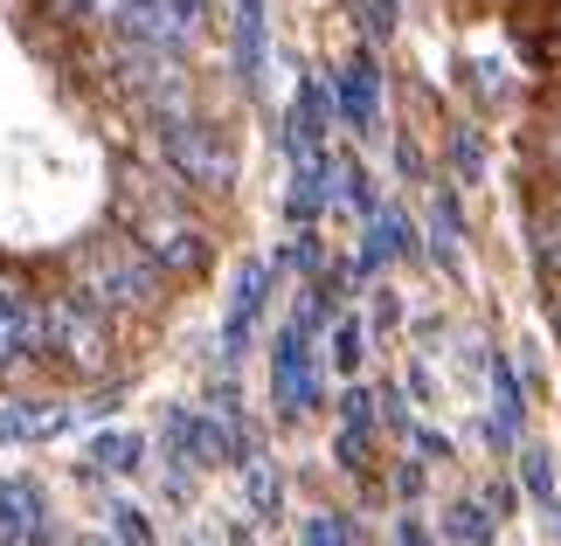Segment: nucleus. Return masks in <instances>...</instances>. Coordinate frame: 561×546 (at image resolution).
Instances as JSON below:
<instances>
[{
    "label": "nucleus",
    "instance_id": "30",
    "mask_svg": "<svg viewBox=\"0 0 561 546\" xmlns=\"http://www.w3.org/2000/svg\"><path fill=\"white\" fill-rule=\"evenodd\" d=\"M409 443H416L423 456H450V443H444L437 429H423V422H409Z\"/></svg>",
    "mask_w": 561,
    "mask_h": 546
},
{
    "label": "nucleus",
    "instance_id": "36",
    "mask_svg": "<svg viewBox=\"0 0 561 546\" xmlns=\"http://www.w3.org/2000/svg\"><path fill=\"white\" fill-rule=\"evenodd\" d=\"M83 546H118V539H83Z\"/></svg>",
    "mask_w": 561,
    "mask_h": 546
},
{
    "label": "nucleus",
    "instance_id": "25",
    "mask_svg": "<svg viewBox=\"0 0 561 546\" xmlns=\"http://www.w3.org/2000/svg\"><path fill=\"white\" fill-rule=\"evenodd\" d=\"M298 539H306V546H347V519H340V512H312L306 526H298Z\"/></svg>",
    "mask_w": 561,
    "mask_h": 546
},
{
    "label": "nucleus",
    "instance_id": "37",
    "mask_svg": "<svg viewBox=\"0 0 561 546\" xmlns=\"http://www.w3.org/2000/svg\"><path fill=\"white\" fill-rule=\"evenodd\" d=\"M554 28H561V8H554Z\"/></svg>",
    "mask_w": 561,
    "mask_h": 546
},
{
    "label": "nucleus",
    "instance_id": "34",
    "mask_svg": "<svg viewBox=\"0 0 561 546\" xmlns=\"http://www.w3.org/2000/svg\"><path fill=\"white\" fill-rule=\"evenodd\" d=\"M548 325H554V339H561V277H548Z\"/></svg>",
    "mask_w": 561,
    "mask_h": 546
},
{
    "label": "nucleus",
    "instance_id": "28",
    "mask_svg": "<svg viewBox=\"0 0 561 546\" xmlns=\"http://www.w3.org/2000/svg\"><path fill=\"white\" fill-rule=\"evenodd\" d=\"M396 14H402V0H368V35L388 42V35H396Z\"/></svg>",
    "mask_w": 561,
    "mask_h": 546
},
{
    "label": "nucleus",
    "instance_id": "14",
    "mask_svg": "<svg viewBox=\"0 0 561 546\" xmlns=\"http://www.w3.org/2000/svg\"><path fill=\"white\" fill-rule=\"evenodd\" d=\"M35 526H42V498L28 485H14V477H0V546L28 539Z\"/></svg>",
    "mask_w": 561,
    "mask_h": 546
},
{
    "label": "nucleus",
    "instance_id": "3",
    "mask_svg": "<svg viewBox=\"0 0 561 546\" xmlns=\"http://www.w3.org/2000/svg\"><path fill=\"white\" fill-rule=\"evenodd\" d=\"M160 152H167V166H174V181H187V187H208V194L236 187V146L215 132V125L174 118L160 132Z\"/></svg>",
    "mask_w": 561,
    "mask_h": 546
},
{
    "label": "nucleus",
    "instance_id": "32",
    "mask_svg": "<svg viewBox=\"0 0 561 546\" xmlns=\"http://www.w3.org/2000/svg\"><path fill=\"white\" fill-rule=\"evenodd\" d=\"M396 485H402V498H416V491H423V464H402Z\"/></svg>",
    "mask_w": 561,
    "mask_h": 546
},
{
    "label": "nucleus",
    "instance_id": "24",
    "mask_svg": "<svg viewBox=\"0 0 561 546\" xmlns=\"http://www.w3.org/2000/svg\"><path fill=\"white\" fill-rule=\"evenodd\" d=\"M112 539L118 546H153V526H146L139 506H112Z\"/></svg>",
    "mask_w": 561,
    "mask_h": 546
},
{
    "label": "nucleus",
    "instance_id": "4",
    "mask_svg": "<svg viewBox=\"0 0 561 546\" xmlns=\"http://www.w3.org/2000/svg\"><path fill=\"white\" fill-rule=\"evenodd\" d=\"M133 243L153 256L167 277H194V270H208V235H202V222H187L174 201L139 208V214H133Z\"/></svg>",
    "mask_w": 561,
    "mask_h": 546
},
{
    "label": "nucleus",
    "instance_id": "16",
    "mask_svg": "<svg viewBox=\"0 0 561 546\" xmlns=\"http://www.w3.org/2000/svg\"><path fill=\"white\" fill-rule=\"evenodd\" d=\"M492 408H500V422H492V443H513V429H520V374H513V360H492Z\"/></svg>",
    "mask_w": 561,
    "mask_h": 546
},
{
    "label": "nucleus",
    "instance_id": "15",
    "mask_svg": "<svg viewBox=\"0 0 561 546\" xmlns=\"http://www.w3.org/2000/svg\"><path fill=\"white\" fill-rule=\"evenodd\" d=\"M465 222H458V194H437V201H430V249H437V264L450 270V277H458L465 270V235H458Z\"/></svg>",
    "mask_w": 561,
    "mask_h": 546
},
{
    "label": "nucleus",
    "instance_id": "8",
    "mask_svg": "<svg viewBox=\"0 0 561 546\" xmlns=\"http://www.w3.org/2000/svg\"><path fill=\"white\" fill-rule=\"evenodd\" d=\"M333 112H340V125H354V132H381V62L368 49H354L333 70Z\"/></svg>",
    "mask_w": 561,
    "mask_h": 546
},
{
    "label": "nucleus",
    "instance_id": "19",
    "mask_svg": "<svg viewBox=\"0 0 561 546\" xmlns=\"http://www.w3.org/2000/svg\"><path fill=\"white\" fill-rule=\"evenodd\" d=\"M236 464H243V491H250V512H256V519H277V471H271V464H264L256 450H243Z\"/></svg>",
    "mask_w": 561,
    "mask_h": 546
},
{
    "label": "nucleus",
    "instance_id": "1",
    "mask_svg": "<svg viewBox=\"0 0 561 546\" xmlns=\"http://www.w3.org/2000/svg\"><path fill=\"white\" fill-rule=\"evenodd\" d=\"M70 277L98 312L146 318V312L167 304V270L133 243V235H91L83 249H70Z\"/></svg>",
    "mask_w": 561,
    "mask_h": 546
},
{
    "label": "nucleus",
    "instance_id": "10",
    "mask_svg": "<svg viewBox=\"0 0 561 546\" xmlns=\"http://www.w3.org/2000/svg\"><path fill=\"white\" fill-rule=\"evenodd\" d=\"M264 62H271V21H264V0H236V77L264 83Z\"/></svg>",
    "mask_w": 561,
    "mask_h": 546
},
{
    "label": "nucleus",
    "instance_id": "22",
    "mask_svg": "<svg viewBox=\"0 0 561 546\" xmlns=\"http://www.w3.org/2000/svg\"><path fill=\"white\" fill-rule=\"evenodd\" d=\"M520 485H527V498H534L541 512L561 498V491H554V464H548V450H520Z\"/></svg>",
    "mask_w": 561,
    "mask_h": 546
},
{
    "label": "nucleus",
    "instance_id": "23",
    "mask_svg": "<svg viewBox=\"0 0 561 546\" xmlns=\"http://www.w3.org/2000/svg\"><path fill=\"white\" fill-rule=\"evenodd\" d=\"M534 264H541L548 277H561V208L534 222Z\"/></svg>",
    "mask_w": 561,
    "mask_h": 546
},
{
    "label": "nucleus",
    "instance_id": "13",
    "mask_svg": "<svg viewBox=\"0 0 561 546\" xmlns=\"http://www.w3.org/2000/svg\"><path fill=\"white\" fill-rule=\"evenodd\" d=\"M285 208H291V222H319V208H327V152L319 160H291V194H285Z\"/></svg>",
    "mask_w": 561,
    "mask_h": 546
},
{
    "label": "nucleus",
    "instance_id": "21",
    "mask_svg": "<svg viewBox=\"0 0 561 546\" xmlns=\"http://www.w3.org/2000/svg\"><path fill=\"white\" fill-rule=\"evenodd\" d=\"M327 201H354V208H375V194H368V173H360L354 160H327Z\"/></svg>",
    "mask_w": 561,
    "mask_h": 546
},
{
    "label": "nucleus",
    "instance_id": "17",
    "mask_svg": "<svg viewBox=\"0 0 561 546\" xmlns=\"http://www.w3.org/2000/svg\"><path fill=\"white\" fill-rule=\"evenodd\" d=\"M91 464L98 471H139L146 464V435L139 429H104V435H91Z\"/></svg>",
    "mask_w": 561,
    "mask_h": 546
},
{
    "label": "nucleus",
    "instance_id": "2",
    "mask_svg": "<svg viewBox=\"0 0 561 546\" xmlns=\"http://www.w3.org/2000/svg\"><path fill=\"white\" fill-rule=\"evenodd\" d=\"M42 353L56 367H70L77 381L112 374V312H98L77 283L70 291H49L42 298Z\"/></svg>",
    "mask_w": 561,
    "mask_h": 546
},
{
    "label": "nucleus",
    "instance_id": "27",
    "mask_svg": "<svg viewBox=\"0 0 561 546\" xmlns=\"http://www.w3.org/2000/svg\"><path fill=\"white\" fill-rule=\"evenodd\" d=\"M340 415H347V429L368 435V422H375V395H368V387H347V395H340Z\"/></svg>",
    "mask_w": 561,
    "mask_h": 546
},
{
    "label": "nucleus",
    "instance_id": "6",
    "mask_svg": "<svg viewBox=\"0 0 561 546\" xmlns=\"http://www.w3.org/2000/svg\"><path fill=\"white\" fill-rule=\"evenodd\" d=\"M271 402H277L285 422L319 408V367H312V333L306 325H285L277 346H271Z\"/></svg>",
    "mask_w": 561,
    "mask_h": 546
},
{
    "label": "nucleus",
    "instance_id": "31",
    "mask_svg": "<svg viewBox=\"0 0 561 546\" xmlns=\"http://www.w3.org/2000/svg\"><path fill=\"white\" fill-rule=\"evenodd\" d=\"M291 264H298V270H319V235H312V229L291 243Z\"/></svg>",
    "mask_w": 561,
    "mask_h": 546
},
{
    "label": "nucleus",
    "instance_id": "7",
    "mask_svg": "<svg viewBox=\"0 0 561 546\" xmlns=\"http://www.w3.org/2000/svg\"><path fill=\"white\" fill-rule=\"evenodd\" d=\"M35 353H42V298L28 283L0 277V374L28 367Z\"/></svg>",
    "mask_w": 561,
    "mask_h": 546
},
{
    "label": "nucleus",
    "instance_id": "5",
    "mask_svg": "<svg viewBox=\"0 0 561 546\" xmlns=\"http://www.w3.org/2000/svg\"><path fill=\"white\" fill-rule=\"evenodd\" d=\"M118 28L139 42V49H167L181 56L208 35V0H125Z\"/></svg>",
    "mask_w": 561,
    "mask_h": 546
},
{
    "label": "nucleus",
    "instance_id": "18",
    "mask_svg": "<svg viewBox=\"0 0 561 546\" xmlns=\"http://www.w3.org/2000/svg\"><path fill=\"white\" fill-rule=\"evenodd\" d=\"M444 533L458 539V546H492V533H500V519H492V506H485V498H458V506H450V519H444Z\"/></svg>",
    "mask_w": 561,
    "mask_h": 546
},
{
    "label": "nucleus",
    "instance_id": "33",
    "mask_svg": "<svg viewBox=\"0 0 561 546\" xmlns=\"http://www.w3.org/2000/svg\"><path fill=\"white\" fill-rule=\"evenodd\" d=\"M396 546H430V533L416 526V519H402V526H396Z\"/></svg>",
    "mask_w": 561,
    "mask_h": 546
},
{
    "label": "nucleus",
    "instance_id": "9",
    "mask_svg": "<svg viewBox=\"0 0 561 546\" xmlns=\"http://www.w3.org/2000/svg\"><path fill=\"white\" fill-rule=\"evenodd\" d=\"M264 298H271V264H250L236 270V283H229V318H222V360H236L250 346V333H256V312H264Z\"/></svg>",
    "mask_w": 561,
    "mask_h": 546
},
{
    "label": "nucleus",
    "instance_id": "35",
    "mask_svg": "<svg viewBox=\"0 0 561 546\" xmlns=\"http://www.w3.org/2000/svg\"><path fill=\"white\" fill-rule=\"evenodd\" d=\"M548 512H554V533H561V498H554V506H548Z\"/></svg>",
    "mask_w": 561,
    "mask_h": 546
},
{
    "label": "nucleus",
    "instance_id": "26",
    "mask_svg": "<svg viewBox=\"0 0 561 546\" xmlns=\"http://www.w3.org/2000/svg\"><path fill=\"white\" fill-rule=\"evenodd\" d=\"M450 160H458L465 181H479V173H485V146H479V132H458V139H450Z\"/></svg>",
    "mask_w": 561,
    "mask_h": 546
},
{
    "label": "nucleus",
    "instance_id": "12",
    "mask_svg": "<svg viewBox=\"0 0 561 546\" xmlns=\"http://www.w3.org/2000/svg\"><path fill=\"white\" fill-rule=\"evenodd\" d=\"M70 429V415L49 402H8L0 408V443H49V435Z\"/></svg>",
    "mask_w": 561,
    "mask_h": 546
},
{
    "label": "nucleus",
    "instance_id": "11",
    "mask_svg": "<svg viewBox=\"0 0 561 546\" xmlns=\"http://www.w3.org/2000/svg\"><path fill=\"white\" fill-rule=\"evenodd\" d=\"M416 249H423V243H416V229H409L396 208H375V222H368V243H360L354 277H375L388 256H416Z\"/></svg>",
    "mask_w": 561,
    "mask_h": 546
},
{
    "label": "nucleus",
    "instance_id": "29",
    "mask_svg": "<svg viewBox=\"0 0 561 546\" xmlns=\"http://www.w3.org/2000/svg\"><path fill=\"white\" fill-rule=\"evenodd\" d=\"M340 464H347V471L368 464V435H360V429H340Z\"/></svg>",
    "mask_w": 561,
    "mask_h": 546
},
{
    "label": "nucleus",
    "instance_id": "20",
    "mask_svg": "<svg viewBox=\"0 0 561 546\" xmlns=\"http://www.w3.org/2000/svg\"><path fill=\"white\" fill-rule=\"evenodd\" d=\"M327 353H333L340 374H354V367L368 360V325H360L354 312H347V318H333V346H327Z\"/></svg>",
    "mask_w": 561,
    "mask_h": 546
}]
</instances>
